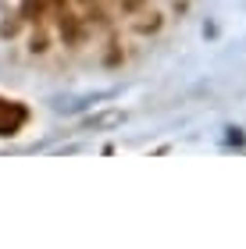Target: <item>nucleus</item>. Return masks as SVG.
Returning a JSON list of instances; mask_svg holds the SVG:
<instances>
[{
	"label": "nucleus",
	"instance_id": "nucleus-2",
	"mask_svg": "<svg viewBox=\"0 0 246 249\" xmlns=\"http://www.w3.org/2000/svg\"><path fill=\"white\" fill-rule=\"evenodd\" d=\"M57 29H61V36L68 43H79L82 39V21L75 18L68 7H57Z\"/></svg>",
	"mask_w": 246,
	"mask_h": 249
},
{
	"label": "nucleus",
	"instance_id": "nucleus-3",
	"mask_svg": "<svg viewBox=\"0 0 246 249\" xmlns=\"http://www.w3.org/2000/svg\"><path fill=\"white\" fill-rule=\"evenodd\" d=\"M125 121V114L121 110H100V114H93L86 121V128H114V124Z\"/></svg>",
	"mask_w": 246,
	"mask_h": 249
},
{
	"label": "nucleus",
	"instance_id": "nucleus-1",
	"mask_svg": "<svg viewBox=\"0 0 246 249\" xmlns=\"http://www.w3.org/2000/svg\"><path fill=\"white\" fill-rule=\"evenodd\" d=\"M29 121V107L18 100H4L0 96V135H18Z\"/></svg>",
	"mask_w": 246,
	"mask_h": 249
},
{
	"label": "nucleus",
	"instance_id": "nucleus-4",
	"mask_svg": "<svg viewBox=\"0 0 246 249\" xmlns=\"http://www.w3.org/2000/svg\"><path fill=\"white\" fill-rule=\"evenodd\" d=\"M225 142H232V146H243V142H246V135H243V128H228V135H225Z\"/></svg>",
	"mask_w": 246,
	"mask_h": 249
},
{
	"label": "nucleus",
	"instance_id": "nucleus-5",
	"mask_svg": "<svg viewBox=\"0 0 246 249\" xmlns=\"http://www.w3.org/2000/svg\"><path fill=\"white\" fill-rule=\"evenodd\" d=\"M139 4H143V0H125V7H129V11H132V7H139Z\"/></svg>",
	"mask_w": 246,
	"mask_h": 249
},
{
	"label": "nucleus",
	"instance_id": "nucleus-6",
	"mask_svg": "<svg viewBox=\"0 0 246 249\" xmlns=\"http://www.w3.org/2000/svg\"><path fill=\"white\" fill-rule=\"evenodd\" d=\"M86 4H96V0H86Z\"/></svg>",
	"mask_w": 246,
	"mask_h": 249
}]
</instances>
